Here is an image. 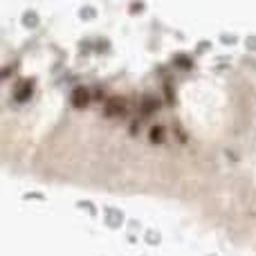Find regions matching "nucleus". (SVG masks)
Wrapping results in <instances>:
<instances>
[{
    "instance_id": "obj_1",
    "label": "nucleus",
    "mask_w": 256,
    "mask_h": 256,
    "mask_svg": "<svg viewBox=\"0 0 256 256\" xmlns=\"http://www.w3.org/2000/svg\"><path fill=\"white\" fill-rule=\"evenodd\" d=\"M126 108H128V104H126L124 97H110L106 102V115L108 117H122L126 112Z\"/></svg>"
},
{
    "instance_id": "obj_2",
    "label": "nucleus",
    "mask_w": 256,
    "mask_h": 256,
    "mask_svg": "<svg viewBox=\"0 0 256 256\" xmlns=\"http://www.w3.org/2000/svg\"><path fill=\"white\" fill-rule=\"evenodd\" d=\"M88 99H90V94L86 92V88H79V90L74 92V97H72V102H74L76 106L81 108V106H86V104H88Z\"/></svg>"
},
{
    "instance_id": "obj_3",
    "label": "nucleus",
    "mask_w": 256,
    "mask_h": 256,
    "mask_svg": "<svg viewBox=\"0 0 256 256\" xmlns=\"http://www.w3.org/2000/svg\"><path fill=\"white\" fill-rule=\"evenodd\" d=\"M164 140V128L162 126H153L150 128V142H155V144H160V142Z\"/></svg>"
}]
</instances>
